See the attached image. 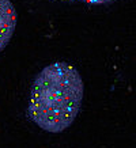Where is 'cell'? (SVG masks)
Segmentation results:
<instances>
[{
    "label": "cell",
    "mask_w": 136,
    "mask_h": 148,
    "mask_svg": "<svg viewBox=\"0 0 136 148\" xmlns=\"http://www.w3.org/2000/svg\"><path fill=\"white\" fill-rule=\"evenodd\" d=\"M79 71L67 61L46 65L32 84L27 116L49 133H61L73 124L83 101Z\"/></svg>",
    "instance_id": "6da1fadb"
},
{
    "label": "cell",
    "mask_w": 136,
    "mask_h": 148,
    "mask_svg": "<svg viewBox=\"0 0 136 148\" xmlns=\"http://www.w3.org/2000/svg\"><path fill=\"white\" fill-rule=\"evenodd\" d=\"M16 10L10 0H0V52L5 49L16 27Z\"/></svg>",
    "instance_id": "7a4b0ae2"
},
{
    "label": "cell",
    "mask_w": 136,
    "mask_h": 148,
    "mask_svg": "<svg viewBox=\"0 0 136 148\" xmlns=\"http://www.w3.org/2000/svg\"><path fill=\"white\" fill-rule=\"evenodd\" d=\"M61 1H76V3H83V4L98 5V4H110V3H114L117 0H61Z\"/></svg>",
    "instance_id": "3957f363"
}]
</instances>
